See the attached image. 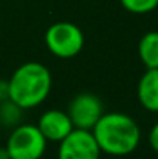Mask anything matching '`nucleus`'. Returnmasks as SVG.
<instances>
[{
  "instance_id": "obj_2",
  "label": "nucleus",
  "mask_w": 158,
  "mask_h": 159,
  "mask_svg": "<svg viewBox=\"0 0 158 159\" xmlns=\"http://www.w3.org/2000/svg\"><path fill=\"white\" fill-rule=\"evenodd\" d=\"M51 91V73L39 62L20 65L8 80V99L22 110L41 105Z\"/></svg>"
},
{
  "instance_id": "obj_9",
  "label": "nucleus",
  "mask_w": 158,
  "mask_h": 159,
  "mask_svg": "<svg viewBox=\"0 0 158 159\" xmlns=\"http://www.w3.org/2000/svg\"><path fill=\"white\" fill-rule=\"evenodd\" d=\"M138 54L147 70L158 68V31H149L141 37Z\"/></svg>"
},
{
  "instance_id": "obj_3",
  "label": "nucleus",
  "mask_w": 158,
  "mask_h": 159,
  "mask_svg": "<svg viewBox=\"0 0 158 159\" xmlns=\"http://www.w3.org/2000/svg\"><path fill=\"white\" fill-rule=\"evenodd\" d=\"M5 148L9 159H41L47 148V139L37 125L22 124L11 131Z\"/></svg>"
},
{
  "instance_id": "obj_6",
  "label": "nucleus",
  "mask_w": 158,
  "mask_h": 159,
  "mask_svg": "<svg viewBox=\"0 0 158 159\" xmlns=\"http://www.w3.org/2000/svg\"><path fill=\"white\" fill-rule=\"evenodd\" d=\"M67 114L71 119V124L74 128L81 130H90L96 125L103 113V102L101 99L93 93H81L73 98V101L68 105Z\"/></svg>"
},
{
  "instance_id": "obj_1",
  "label": "nucleus",
  "mask_w": 158,
  "mask_h": 159,
  "mask_svg": "<svg viewBox=\"0 0 158 159\" xmlns=\"http://www.w3.org/2000/svg\"><path fill=\"white\" fill-rule=\"evenodd\" d=\"M92 133L101 152L112 156L130 155L141 139L138 124L124 113L103 114L92 128Z\"/></svg>"
},
{
  "instance_id": "obj_8",
  "label": "nucleus",
  "mask_w": 158,
  "mask_h": 159,
  "mask_svg": "<svg viewBox=\"0 0 158 159\" xmlns=\"http://www.w3.org/2000/svg\"><path fill=\"white\" fill-rule=\"evenodd\" d=\"M138 99L149 111L158 113V68L147 70L138 82Z\"/></svg>"
},
{
  "instance_id": "obj_7",
  "label": "nucleus",
  "mask_w": 158,
  "mask_h": 159,
  "mask_svg": "<svg viewBox=\"0 0 158 159\" xmlns=\"http://www.w3.org/2000/svg\"><path fill=\"white\" fill-rule=\"evenodd\" d=\"M37 128L41 130V133L44 134V138L47 141L60 142L64 138H67L70 134V131L74 127L71 124L70 116L65 111L48 110L41 116V119L37 122Z\"/></svg>"
},
{
  "instance_id": "obj_13",
  "label": "nucleus",
  "mask_w": 158,
  "mask_h": 159,
  "mask_svg": "<svg viewBox=\"0 0 158 159\" xmlns=\"http://www.w3.org/2000/svg\"><path fill=\"white\" fill-rule=\"evenodd\" d=\"M8 101V82L0 80V102Z\"/></svg>"
},
{
  "instance_id": "obj_10",
  "label": "nucleus",
  "mask_w": 158,
  "mask_h": 159,
  "mask_svg": "<svg viewBox=\"0 0 158 159\" xmlns=\"http://www.w3.org/2000/svg\"><path fill=\"white\" fill-rule=\"evenodd\" d=\"M124 9L133 14H147L158 6V0H119Z\"/></svg>"
},
{
  "instance_id": "obj_11",
  "label": "nucleus",
  "mask_w": 158,
  "mask_h": 159,
  "mask_svg": "<svg viewBox=\"0 0 158 159\" xmlns=\"http://www.w3.org/2000/svg\"><path fill=\"white\" fill-rule=\"evenodd\" d=\"M20 111L22 108L12 104L9 99L8 101H3L2 102V108H0V119L5 125H11V124H16L20 117Z\"/></svg>"
},
{
  "instance_id": "obj_12",
  "label": "nucleus",
  "mask_w": 158,
  "mask_h": 159,
  "mask_svg": "<svg viewBox=\"0 0 158 159\" xmlns=\"http://www.w3.org/2000/svg\"><path fill=\"white\" fill-rule=\"evenodd\" d=\"M149 144H151V147L158 153V122L152 127V130H151V133H149Z\"/></svg>"
},
{
  "instance_id": "obj_4",
  "label": "nucleus",
  "mask_w": 158,
  "mask_h": 159,
  "mask_svg": "<svg viewBox=\"0 0 158 159\" xmlns=\"http://www.w3.org/2000/svg\"><path fill=\"white\" fill-rule=\"evenodd\" d=\"M45 45L56 57L70 59L84 48V34L71 22H57L47 30Z\"/></svg>"
},
{
  "instance_id": "obj_5",
  "label": "nucleus",
  "mask_w": 158,
  "mask_h": 159,
  "mask_svg": "<svg viewBox=\"0 0 158 159\" xmlns=\"http://www.w3.org/2000/svg\"><path fill=\"white\" fill-rule=\"evenodd\" d=\"M59 144L57 159H99L103 153L90 130L73 128Z\"/></svg>"
}]
</instances>
